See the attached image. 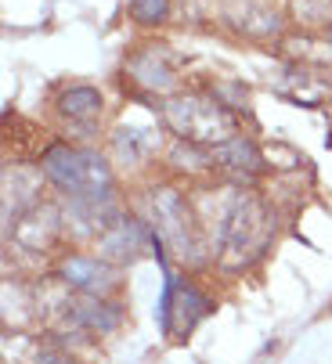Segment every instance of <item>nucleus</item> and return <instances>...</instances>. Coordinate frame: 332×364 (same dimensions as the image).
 Returning <instances> with one entry per match:
<instances>
[{"label":"nucleus","instance_id":"9","mask_svg":"<svg viewBox=\"0 0 332 364\" xmlns=\"http://www.w3.org/2000/svg\"><path fill=\"white\" fill-rule=\"evenodd\" d=\"M58 116L76 123L80 130H90L101 116V94L94 87H69L58 94Z\"/></svg>","mask_w":332,"mask_h":364},{"label":"nucleus","instance_id":"6","mask_svg":"<svg viewBox=\"0 0 332 364\" xmlns=\"http://www.w3.org/2000/svg\"><path fill=\"white\" fill-rule=\"evenodd\" d=\"M62 278L87 296H108L120 282V271L113 267V259L98 256H66L62 259Z\"/></svg>","mask_w":332,"mask_h":364},{"label":"nucleus","instance_id":"5","mask_svg":"<svg viewBox=\"0 0 332 364\" xmlns=\"http://www.w3.org/2000/svg\"><path fill=\"white\" fill-rule=\"evenodd\" d=\"M152 231L170 242L177 252H188L192 249V228H188V217H185V202L177 191H155L152 195Z\"/></svg>","mask_w":332,"mask_h":364},{"label":"nucleus","instance_id":"7","mask_svg":"<svg viewBox=\"0 0 332 364\" xmlns=\"http://www.w3.org/2000/svg\"><path fill=\"white\" fill-rule=\"evenodd\" d=\"M155 231L152 224L145 220H120L116 228H108L105 235V259H113V264H130V259L141 256V249H155Z\"/></svg>","mask_w":332,"mask_h":364},{"label":"nucleus","instance_id":"12","mask_svg":"<svg viewBox=\"0 0 332 364\" xmlns=\"http://www.w3.org/2000/svg\"><path fill=\"white\" fill-rule=\"evenodd\" d=\"M36 364H76L73 357H66V353H54V350H43L40 357H36Z\"/></svg>","mask_w":332,"mask_h":364},{"label":"nucleus","instance_id":"4","mask_svg":"<svg viewBox=\"0 0 332 364\" xmlns=\"http://www.w3.org/2000/svg\"><path fill=\"white\" fill-rule=\"evenodd\" d=\"M209 314V299L185 278L166 271V282H162V296H159V310L155 318L162 325V332H181L188 336L195 321H202Z\"/></svg>","mask_w":332,"mask_h":364},{"label":"nucleus","instance_id":"8","mask_svg":"<svg viewBox=\"0 0 332 364\" xmlns=\"http://www.w3.org/2000/svg\"><path fill=\"white\" fill-rule=\"evenodd\" d=\"M66 314H69V321H76V325H83L90 332H113L123 321V306L120 303H108L105 296L80 292V296H73L66 303Z\"/></svg>","mask_w":332,"mask_h":364},{"label":"nucleus","instance_id":"10","mask_svg":"<svg viewBox=\"0 0 332 364\" xmlns=\"http://www.w3.org/2000/svg\"><path fill=\"white\" fill-rule=\"evenodd\" d=\"M209 163L224 166L232 173H260L264 170V155L256 151V144H249L246 137H228L224 144L209 148Z\"/></svg>","mask_w":332,"mask_h":364},{"label":"nucleus","instance_id":"3","mask_svg":"<svg viewBox=\"0 0 332 364\" xmlns=\"http://www.w3.org/2000/svg\"><path fill=\"white\" fill-rule=\"evenodd\" d=\"M166 119L174 123V130L185 141H192V148H217V144H224L232 137V127H235L224 109L213 105L209 97H199V94L170 101V105H166Z\"/></svg>","mask_w":332,"mask_h":364},{"label":"nucleus","instance_id":"1","mask_svg":"<svg viewBox=\"0 0 332 364\" xmlns=\"http://www.w3.org/2000/svg\"><path fill=\"white\" fill-rule=\"evenodd\" d=\"M271 213L249 191H232L224 213L217 220V259L224 267H242L271 245Z\"/></svg>","mask_w":332,"mask_h":364},{"label":"nucleus","instance_id":"2","mask_svg":"<svg viewBox=\"0 0 332 364\" xmlns=\"http://www.w3.org/2000/svg\"><path fill=\"white\" fill-rule=\"evenodd\" d=\"M43 177L76 198H113V170H108L105 155L94 148H73V144H51L40 159Z\"/></svg>","mask_w":332,"mask_h":364},{"label":"nucleus","instance_id":"11","mask_svg":"<svg viewBox=\"0 0 332 364\" xmlns=\"http://www.w3.org/2000/svg\"><path fill=\"white\" fill-rule=\"evenodd\" d=\"M166 11H170V0H130V15L141 26H159Z\"/></svg>","mask_w":332,"mask_h":364}]
</instances>
